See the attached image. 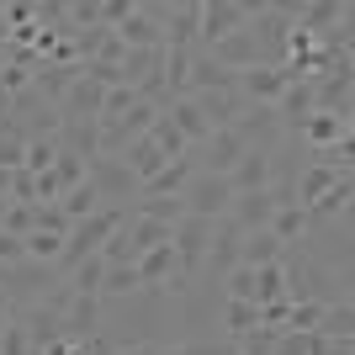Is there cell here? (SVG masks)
<instances>
[{"label":"cell","instance_id":"45","mask_svg":"<svg viewBox=\"0 0 355 355\" xmlns=\"http://www.w3.org/2000/svg\"><path fill=\"white\" fill-rule=\"evenodd\" d=\"M6 212H11V196H0V223H6Z\"/></svg>","mask_w":355,"mask_h":355},{"label":"cell","instance_id":"40","mask_svg":"<svg viewBox=\"0 0 355 355\" xmlns=\"http://www.w3.org/2000/svg\"><path fill=\"white\" fill-rule=\"evenodd\" d=\"M32 228H37L32 207H16V202H11V212H6V223H0V234H16V239H27Z\"/></svg>","mask_w":355,"mask_h":355},{"label":"cell","instance_id":"14","mask_svg":"<svg viewBox=\"0 0 355 355\" xmlns=\"http://www.w3.org/2000/svg\"><path fill=\"white\" fill-rule=\"evenodd\" d=\"M101 313H106L101 297H74L69 313H64V340H74V345L96 340V334H101Z\"/></svg>","mask_w":355,"mask_h":355},{"label":"cell","instance_id":"19","mask_svg":"<svg viewBox=\"0 0 355 355\" xmlns=\"http://www.w3.org/2000/svg\"><path fill=\"white\" fill-rule=\"evenodd\" d=\"M117 43L122 48H164V32H159V21H154L144 6H133V16L117 27Z\"/></svg>","mask_w":355,"mask_h":355},{"label":"cell","instance_id":"10","mask_svg":"<svg viewBox=\"0 0 355 355\" xmlns=\"http://www.w3.org/2000/svg\"><path fill=\"white\" fill-rule=\"evenodd\" d=\"M16 324L27 329V340H32V355L53 350V345L64 340V318H59L53 308H43V302H32V308H16Z\"/></svg>","mask_w":355,"mask_h":355},{"label":"cell","instance_id":"33","mask_svg":"<svg viewBox=\"0 0 355 355\" xmlns=\"http://www.w3.org/2000/svg\"><path fill=\"white\" fill-rule=\"evenodd\" d=\"M32 218H37V228H32V234H59V239H69V228H74V223L59 212V202H37V207H32Z\"/></svg>","mask_w":355,"mask_h":355},{"label":"cell","instance_id":"39","mask_svg":"<svg viewBox=\"0 0 355 355\" xmlns=\"http://www.w3.org/2000/svg\"><path fill=\"white\" fill-rule=\"evenodd\" d=\"M0 355H32V340H27V329L16 324V318L0 329Z\"/></svg>","mask_w":355,"mask_h":355},{"label":"cell","instance_id":"27","mask_svg":"<svg viewBox=\"0 0 355 355\" xmlns=\"http://www.w3.org/2000/svg\"><path fill=\"white\" fill-rule=\"evenodd\" d=\"M138 292V270L133 266H106L101 276V302L112 308V302H122V297H133Z\"/></svg>","mask_w":355,"mask_h":355},{"label":"cell","instance_id":"44","mask_svg":"<svg viewBox=\"0 0 355 355\" xmlns=\"http://www.w3.org/2000/svg\"><path fill=\"white\" fill-rule=\"evenodd\" d=\"M11 318H16V308H11V302H6V292H0V329L11 324Z\"/></svg>","mask_w":355,"mask_h":355},{"label":"cell","instance_id":"31","mask_svg":"<svg viewBox=\"0 0 355 355\" xmlns=\"http://www.w3.org/2000/svg\"><path fill=\"white\" fill-rule=\"evenodd\" d=\"M133 106H138V90H133V85H117V90H106L101 117H96V122H101V128H106V122H122L128 112H133Z\"/></svg>","mask_w":355,"mask_h":355},{"label":"cell","instance_id":"28","mask_svg":"<svg viewBox=\"0 0 355 355\" xmlns=\"http://www.w3.org/2000/svg\"><path fill=\"white\" fill-rule=\"evenodd\" d=\"M270 234L282 239L286 250H292V244H302V239H308V212H302V207H282L276 218H270Z\"/></svg>","mask_w":355,"mask_h":355},{"label":"cell","instance_id":"20","mask_svg":"<svg viewBox=\"0 0 355 355\" xmlns=\"http://www.w3.org/2000/svg\"><path fill=\"white\" fill-rule=\"evenodd\" d=\"M164 117H170V128H175L180 138H186V148H196L202 138H207V122H202V112H196L191 96H180V101L164 106Z\"/></svg>","mask_w":355,"mask_h":355},{"label":"cell","instance_id":"17","mask_svg":"<svg viewBox=\"0 0 355 355\" xmlns=\"http://www.w3.org/2000/svg\"><path fill=\"white\" fill-rule=\"evenodd\" d=\"M228 186H234V196H239V191H266V186H270V154H260V148H244V159L234 164Z\"/></svg>","mask_w":355,"mask_h":355},{"label":"cell","instance_id":"15","mask_svg":"<svg viewBox=\"0 0 355 355\" xmlns=\"http://www.w3.org/2000/svg\"><path fill=\"white\" fill-rule=\"evenodd\" d=\"M282 254H286V244L270 234V228H260V234H244V244H239V266L266 270V266H282Z\"/></svg>","mask_w":355,"mask_h":355},{"label":"cell","instance_id":"12","mask_svg":"<svg viewBox=\"0 0 355 355\" xmlns=\"http://www.w3.org/2000/svg\"><path fill=\"white\" fill-rule=\"evenodd\" d=\"M270 218H276L270 191H239L228 202V223H234L239 234H260V228H270Z\"/></svg>","mask_w":355,"mask_h":355},{"label":"cell","instance_id":"3","mask_svg":"<svg viewBox=\"0 0 355 355\" xmlns=\"http://www.w3.org/2000/svg\"><path fill=\"white\" fill-rule=\"evenodd\" d=\"M85 180L96 186V196H101L106 207H133L138 191H144V186H138V175H133L122 159H112V154L90 159V164H85Z\"/></svg>","mask_w":355,"mask_h":355},{"label":"cell","instance_id":"34","mask_svg":"<svg viewBox=\"0 0 355 355\" xmlns=\"http://www.w3.org/2000/svg\"><path fill=\"white\" fill-rule=\"evenodd\" d=\"M218 292H223V297H234V302H254V270H250V266L228 270V276L218 282Z\"/></svg>","mask_w":355,"mask_h":355},{"label":"cell","instance_id":"38","mask_svg":"<svg viewBox=\"0 0 355 355\" xmlns=\"http://www.w3.org/2000/svg\"><path fill=\"white\" fill-rule=\"evenodd\" d=\"M11 202L16 207H37V175L32 170H11Z\"/></svg>","mask_w":355,"mask_h":355},{"label":"cell","instance_id":"6","mask_svg":"<svg viewBox=\"0 0 355 355\" xmlns=\"http://www.w3.org/2000/svg\"><path fill=\"white\" fill-rule=\"evenodd\" d=\"M250 27V6L244 0H202V27H196V48L207 53L212 43H223L228 32Z\"/></svg>","mask_w":355,"mask_h":355},{"label":"cell","instance_id":"26","mask_svg":"<svg viewBox=\"0 0 355 355\" xmlns=\"http://www.w3.org/2000/svg\"><path fill=\"white\" fill-rule=\"evenodd\" d=\"M122 228H128V244H133L138 254L159 250V244H170V228H164V223H148V218H128Z\"/></svg>","mask_w":355,"mask_h":355},{"label":"cell","instance_id":"2","mask_svg":"<svg viewBox=\"0 0 355 355\" xmlns=\"http://www.w3.org/2000/svg\"><path fill=\"white\" fill-rule=\"evenodd\" d=\"M212 228L218 223H207V218H186L170 228V250H175V270L186 276V282L196 286V276H202V260H207V244H212Z\"/></svg>","mask_w":355,"mask_h":355},{"label":"cell","instance_id":"41","mask_svg":"<svg viewBox=\"0 0 355 355\" xmlns=\"http://www.w3.org/2000/svg\"><path fill=\"white\" fill-rule=\"evenodd\" d=\"M21 159H27V144L0 133V170H21Z\"/></svg>","mask_w":355,"mask_h":355},{"label":"cell","instance_id":"18","mask_svg":"<svg viewBox=\"0 0 355 355\" xmlns=\"http://www.w3.org/2000/svg\"><path fill=\"white\" fill-rule=\"evenodd\" d=\"M191 175H196V164H191V148H186V154H180V159H170L154 180H144V191H138V196H180Z\"/></svg>","mask_w":355,"mask_h":355},{"label":"cell","instance_id":"13","mask_svg":"<svg viewBox=\"0 0 355 355\" xmlns=\"http://www.w3.org/2000/svg\"><path fill=\"white\" fill-rule=\"evenodd\" d=\"M196 112H202V122H207V133H218V128H234L239 117H244V96L239 90H207V96H191Z\"/></svg>","mask_w":355,"mask_h":355},{"label":"cell","instance_id":"37","mask_svg":"<svg viewBox=\"0 0 355 355\" xmlns=\"http://www.w3.org/2000/svg\"><path fill=\"white\" fill-rule=\"evenodd\" d=\"M101 27V0H69V32Z\"/></svg>","mask_w":355,"mask_h":355},{"label":"cell","instance_id":"43","mask_svg":"<svg viewBox=\"0 0 355 355\" xmlns=\"http://www.w3.org/2000/svg\"><path fill=\"white\" fill-rule=\"evenodd\" d=\"M117 355H164V345H122Z\"/></svg>","mask_w":355,"mask_h":355},{"label":"cell","instance_id":"11","mask_svg":"<svg viewBox=\"0 0 355 355\" xmlns=\"http://www.w3.org/2000/svg\"><path fill=\"white\" fill-rule=\"evenodd\" d=\"M207 59L223 64V69H234V74L254 69V64H266V59H260V43L250 37V27H239V32H228L223 43H212V48H207Z\"/></svg>","mask_w":355,"mask_h":355},{"label":"cell","instance_id":"8","mask_svg":"<svg viewBox=\"0 0 355 355\" xmlns=\"http://www.w3.org/2000/svg\"><path fill=\"white\" fill-rule=\"evenodd\" d=\"M286 85H292L286 64H254V69L239 74V96H244L250 106H276Z\"/></svg>","mask_w":355,"mask_h":355},{"label":"cell","instance_id":"25","mask_svg":"<svg viewBox=\"0 0 355 355\" xmlns=\"http://www.w3.org/2000/svg\"><path fill=\"white\" fill-rule=\"evenodd\" d=\"M250 329H260V308L223 297V340H239V334H250Z\"/></svg>","mask_w":355,"mask_h":355},{"label":"cell","instance_id":"4","mask_svg":"<svg viewBox=\"0 0 355 355\" xmlns=\"http://www.w3.org/2000/svg\"><path fill=\"white\" fill-rule=\"evenodd\" d=\"M180 202H186V212L191 218H228V202H234V186H228V175H207V170H196L191 180H186V191H180Z\"/></svg>","mask_w":355,"mask_h":355},{"label":"cell","instance_id":"1","mask_svg":"<svg viewBox=\"0 0 355 355\" xmlns=\"http://www.w3.org/2000/svg\"><path fill=\"white\" fill-rule=\"evenodd\" d=\"M59 266H43V260H21V266H0V292L11 308H32V302H43L53 286H59Z\"/></svg>","mask_w":355,"mask_h":355},{"label":"cell","instance_id":"24","mask_svg":"<svg viewBox=\"0 0 355 355\" xmlns=\"http://www.w3.org/2000/svg\"><path fill=\"white\" fill-rule=\"evenodd\" d=\"M297 138L308 148H329V144H340V138H350V128H340L334 117H324V112H313L302 128H297Z\"/></svg>","mask_w":355,"mask_h":355},{"label":"cell","instance_id":"9","mask_svg":"<svg viewBox=\"0 0 355 355\" xmlns=\"http://www.w3.org/2000/svg\"><path fill=\"white\" fill-rule=\"evenodd\" d=\"M340 21H355V6H345V0H297L292 27H302L308 37H324V32L340 27Z\"/></svg>","mask_w":355,"mask_h":355},{"label":"cell","instance_id":"36","mask_svg":"<svg viewBox=\"0 0 355 355\" xmlns=\"http://www.w3.org/2000/svg\"><path fill=\"white\" fill-rule=\"evenodd\" d=\"M53 180H59V196H64L69 186L85 180V159H74V154H64V148H59V159H53Z\"/></svg>","mask_w":355,"mask_h":355},{"label":"cell","instance_id":"5","mask_svg":"<svg viewBox=\"0 0 355 355\" xmlns=\"http://www.w3.org/2000/svg\"><path fill=\"white\" fill-rule=\"evenodd\" d=\"M234 133L244 148H260V154H270V148H282L286 138V122L276 117V106H244V117L234 122Z\"/></svg>","mask_w":355,"mask_h":355},{"label":"cell","instance_id":"23","mask_svg":"<svg viewBox=\"0 0 355 355\" xmlns=\"http://www.w3.org/2000/svg\"><path fill=\"white\" fill-rule=\"evenodd\" d=\"M122 164H128V170H133V175H138V186H144V180H154V175H159V170H164V164H170V159H164L159 148L148 144V133H144V138H138L133 148H128V154H122Z\"/></svg>","mask_w":355,"mask_h":355},{"label":"cell","instance_id":"30","mask_svg":"<svg viewBox=\"0 0 355 355\" xmlns=\"http://www.w3.org/2000/svg\"><path fill=\"white\" fill-rule=\"evenodd\" d=\"M318 318H324V302H286L282 329L286 334H318Z\"/></svg>","mask_w":355,"mask_h":355},{"label":"cell","instance_id":"7","mask_svg":"<svg viewBox=\"0 0 355 355\" xmlns=\"http://www.w3.org/2000/svg\"><path fill=\"white\" fill-rule=\"evenodd\" d=\"M239 159H244V144H239L234 128H218V133H207L202 144L191 148V164H196V170H207V175H234Z\"/></svg>","mask_w":355,"mask_h":355},{"label":"cell","instance_id":"29","mask_svg":"<svg viewBox=\"0 0 355 355\" xmlns=\"http://www.w3.org/2000/svg\"><path fill=\"white\" fill-rule=\"evenodd\" d=\"M164 355H239L234 340H223V334H202V340H170Z\"/></svg>","mask_w":355,"mask_h":355},{"label":"cell","instance_id":"16","mask_svg":"<svg viewBox=\"0 0 355 355\" xmlns=\"http://www.w3.org/2000/svg\"><path fill=\"white\" fill-rule=\"evenodd\" d=\"M59 148L74 159H101V128L96 122H59Z\"/></svg>","mask_w":355,"mask_h":355},{"label":"cell","instance_id":"22","mask_svg":"<svg viewBox=\"0 0 355 355\" xmlns=\"http://www.w3.org/2000/svg\"><path fill=\"white\" fill-rule=\"evenodd\" d=\"M101 207H106V202L96 196V186H90V180H80V186H69V191L59 196V212H64L69 223H85V218H96Z\"/></svg>","mask_w":355,"mask_h":355},{"label":"cell","instance_id":"21","mask_svg":"<svg viewBox=\"0 0 355 355\" xmlns=\"http://www.w3.org/2000/svg\"><path fill=\"white\" fill-rule=\"evenodd\" d=\"M318 334H324V340H355V302L350 297H334V302L324 308Z\"/></svg>","mask_w":355,"mask_h":355},{"label":"cell","instance_id":"42","mask_svg":"<svg viewBox=\"0 0 355 355\" xmlns=\"http://www.w3.org/2000/svg\"><path fill=\"white\" fill-rule=\"evenodd\" d=\"M21 260H27V239L0 234V266H21Z\"/></svg>","mask_w":355,"mask_h":355},{"label":"cell","instance_id":"35","mask_svg":"<svg viewBox=\"0 0 355 355\" xmlns=\"http://www.w3.org/2000/svg\"><path fill=\"white\" fill-rule=\"evenodd\" d=\"M64 239L59 234H27V260H43V266H59Z\"/></svg>","mask_w":355,"mask_h":355},{"label":"cell","instance_id":"32","mask_svg":"<svg viewBox=\"0 0 355 355\" xmlns=\"http://www.w3.org/2000/svg\"><path fill=\"white\" fill-rule=\"evenodd\" d=\"M53 159H59V138H32V144H27V159H21V170H32V175H48V170H53Z\"/></svg>","mask_w":355,"mask_h":355}]
</instances>
